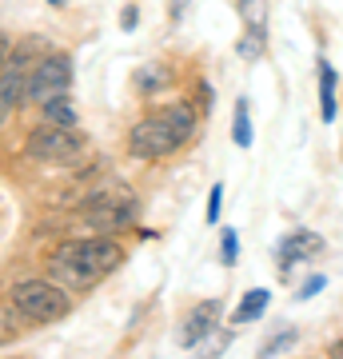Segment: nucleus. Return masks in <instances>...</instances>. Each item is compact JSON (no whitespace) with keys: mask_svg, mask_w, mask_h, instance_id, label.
I'll return each instance as SVG.
<instances>
[{"mask_svg":"<svg viewBox=\"0 0 343 359\" xmlns=\"http://www.w3.org/2000/svg\"><path fill=\"white\" fill-rule=\"evenodd\" d=\"M28 68V48H16L8 52V60L0 68V128L8 124V116L25 104V72Z\"/></svg>","mask_w":343,"mask_h":359,"instance_id":"7","label":"nucleus"},{"mask_svg":"<svg viewBox=\"0 0 343 359\" xmlns=\"http://www.w3.org/2000/svg\"><path fill=\"white\" fill-rule=\"evenodd\" d=\"M68 88H72V60H68L64 52H52V56L36 60L32 72L25 76V100H32V104L64 96Z\"/></svg>","mask_w":343,"mask_h":359,"instance_id":"5","label":"nucleus"},{"mask_svg":"<svg viewBox=\"0 0 343 359\" xmlns=\"http://www.w3.org/2000/svg\"><path fill=\"white\" fill-rule=\"evenodd\" d=\"M319 116L323 124L335 120V68L328 60H319Z\"/></svg>","mask_w":343,"mask_h":359,"instance_id":"11","label":"nucleus"},{"mask_svg":"<svg viewBox=\"0 0 343 359\" xmlns=\"http://www.w3.org/2000/svg\"><path fill=\"white\" fill-rule=\"evenodd\" d=\"M160 116H164L168 124H172V132H176L184 144L196 136V108H191V104L176 100V104H168V108H160Z\"/></svg>","mask_w":343,"mask_h":359,"instance_id":"10","label":"nucleus"},{"mask_svg":"<svg viewBox=\"0 0 343 359\" xmlns=\"http://www.w3.org/2000/svg\"><path fill=\"white\" fill-rule=\"evenodd\" d=\"M20 323H25V316L8 304V308H0V344H13L16 335H20Z\"/></svg>","mask_w":343,"mask_h":359,"instance_id":"17","label":"nucleus"},{"mask_svg":"<svg viewBox=\"0 0 343 359\" xmlns=\"http://www.w3.org/2000/svg\"><path fill=\"white\" fill-rule=\"evenodd\" d=\"M216 323H220V299H203V304H196V308L188 311L184 327H180V344L184 347L203 344L208 335L216 332Z\"/></svg>","mask_w":343,"mask_h":359,"instance_id":"8","label":"nucleus"},{"mask_svg":"<svg viewBox=\"0 0 343 359\" xmlns=\"http://www.w3.org/2000/svg\"><path fill=\"white\" fill-rule=\"evenodd\" d=\"M124 264V248L112 236H84V240H64L48 256V280H56L68 292H88L104 276H112Z\"/></svg>","mask_w":343,"mask_h":359,"instance_id":"1","label":"nucleus"},{"mask_svg":"<svg viewBox=\"0 0 343 359\" xmlns=\"http://www.w3.org/2000/svg\"><path fill=\"white\" fill-rule=\"evenodd\" d=\"M231 140H236V148H252V116H248V100L240 96V104H236V120H231Z\"/></svg>","mask_w":343,"mask_h":359,"instance_id":"16","label":"nucleus"},{"mask_svg":"<svg viewBox=\"0 0 343 359\" xmlns=\"http://www.w3.org/2000/svg\"><path fill=\"white\" fill-rule=\"evenodd\" d=\"M40 108H44V120H48V124L76 128V108H72V100H68V92H64V96H52V100H44Z\"/></svg>","mask_w":343,"mask_h":359,"instance_id":"13","label":"nucleus"},{"mask_svg":"<svg viewBox=\"0 0 343 359\" xmlns=\"http://www.w3.org/2000/svg\"><path fill=\"white\" fill-rule=\"evenodd\" d=\"M8 304L32 323H60L72 311V295L56 280H20V283H13Z\"/></svg>","mask_w":343,"mask_h":359,"instance_id":"2","label":"nucleus"},{"mask_svg":"<svg viewBox=\"0 0 343 359\" xmlns=\"http://www.w3.org/2000/svg\"><path fill=\"white\" fill-rule=\"evenodd\" d=\"M267 48V28H243L240 44H236V52H240L243 60H260Z\"/></svg>","mask_w":343,"mask_h":359,"instance_id":"15","label":"nucleus"},{"mask_svg":"<svg viewBox=\"0 0 343 359\" xmlns=\"http://www.w3.org/2000/svg\"><path fill=\"white\" fill-rule=\"evenodd\" d=\"M168 84H172V72H168L164 65H144L140 72H136V88L148 92V96L160 92V88H168Z\"/></svg>","mask_w":343,"mask_h":359,"instance_id":"14","label":"nucleus"},{"mask_svg":"<svg viewBox=\"0 0 343 359\" xmlns=\"http://www.w3.org/2000/svg\"><path fill=\"white\" fill-rule=\"evenodd\" d=\"M8 52H13V40L0 32V68H4V60H8Z\"/></svg>","mask_w":343,"mask_h":359,"instance_id":"25","label":"nucleus"},{"mask_svg":"<svg viewBox=\"0 0 343 359\" xmlns=\"http://www.w3.org/2000/svg\"><path fill=\"white\" fill-rule=\"evenodd\" d=\"M180 136L172 132V124H168L164 116H144L140 124H132V132H128V152L136 156V160H164V156H172L180 148Z\"/></svg>","mask_w":343,"mask_h":359,"instance_id":"6","label":"nucleus"},{"mask_svg":"<svg viewBox=\"0 0 343 359\" xmlns=\"http://www.w3.org/2000/svg\"><path fill=\"white\" fill-rule=\"evenodd\" d=\"M331 355H343V344H335V347H331Z\"/></svg>","mask_w":343,"mask_h":359,"instance_id":"28","label":"nucleus"},{"mask_svg":"<svg viewBox=\"0 0 343 359\" xmlns=\"http://www.w3.org/2000/svg\"><path fill=\"white\" fill-rule=\"evenodd\" d=\"M44 4H52V8H64V4H72V0H44Z\"/></svg>","mask_w":343,"mask_h":359,"instance_id":"27","label":"nucleus"},{"mask_svg":"<svg viewBox=\"0 0 343 359\" xmlns=\"http://www.w3.org/2000/svg\"><path fill=\"white\" fill-rule=\"evenodd\" d=\"M136 20H140V13H136V8H124V28H128V32L136 28Z\"/></svg>","mask_w":343,"mask_h":359,"instance_id":"26","label":"nucleus"},{"mask_svg":"<svg viewBox=\"0 0 343 359\" xmlns=\"http://www.w3.org/2000/svg\"><path fill=\"white\" fill-rule=\"evenodd\" d=\"M80 216L88 228H96L100 236H112V231L128 228V224H136L140 216V204H136V196L128 192L124 184H112V188H100V192H92L80 208Z\"/></svg>","mask_w":343,"mask_h":359,"instance_id":"3","label":"nucleus"},{"mask_svg":"<svg viewBox=\"0 0 343 359\" xmlns=\"http://www.w3.org/2000/svg\"><path fill=\"white\" fill-rule=\"evenodd\" d=\"M316 252H323V240H319L316 231H292V236H283L280 240V252H276V256H280V268L288 271L295 264V259H307V256H316Z\"/></svg>","mask_w":343,"mask_h":359,"instance_id":"9","label":"nucleus"},{"mask_svg":"<svg viewBox=\"0 0 343 359\" xmlns=\"http://www.w3.org/2000/svg\"><path fill=\"white\" fill-rule=\"evenodd\" d=\"M267 299H271V292H267V287H252V292L240 299V308H236L231 323H252V320H260V316L267 311Z\"/></svg>","mask_w":343,"mask_h":359,"instance_id":"12","label":"nucleus"},{"mask_svg":"<svg viewBox=\"0 0 343 359\" xmlns=\"http://www.w3.org/2000/svg\"><path fill=\"white\" fill-rule=\"evenodd\" d=\"M292 344H295V332H292V327H288V332H283V335H276V339H267V344L260 347V355H280V351H288V347H292Z\"/></svg>","mask_w":343,"mask_h":359,"instance_id":"20","label":"nucleus"},{"mask_svg":"<svg viewBox=\"0 0 343 359\" xmlns=\"http://www.w3.org/2000/svg\"><path fill=\"white\" fill-rule=\"evenodd\" d=\"M323 287H328V276H311V280H307L304 287L295 292V299H311V295H319Z\"/></svg>","mask_w":343,"mask_h":359,"instance_id":"22","label":"nucleus"},{"mask_svg":"<svg viewBox=\"0 0 343 359\" xmlns=\"http://www.w3.org/2000/svg\"><path fill=\"white\" fill-rule=\"evenodd\" d=\"M236 252H240L236 228H224V240H220V256H224V264H236Z\"/></svg>","mask_w":343,"mask_h":359,"instance_id":"21","label":"nucleus"},{"mask_svg":"<svg viewBox=\"0 0 343 359\" xmlns=\"http://www.w3.org/2000/svg\"><path fill=\"white\" fill-rule=\"evenodd\" d=\"M220 208H224V184H212V196H208L203 219H208V224H220Z\"/></svg>","mask_w":343,"mask_h":359,"instance_id":"19","label":"nucleus"},{"mask_svg":"<svg viewBox=\"0 0 343 359\" xmlns=\"http://www.w3.org/2000/svg\"><path fill=\"white\" fill-rule=\"evenodd\" d=\"M212 104H216L212 88H208V84H200V108H203V112H212Z\"/></svg>","mask_w":343,"mask_h":359,"instance_id":"23","label":"nucleus"},{"mask_svg":"<svg viewBox=\"0 0 343 359\" xmlns=\"http://www.w3.org/2000/svg\"><path fill=\"white\" fill-rule=\"evenodd\" d=\"M240 16L248 28H267V0H240Z\"/></svg>","mask_w":343,"mask_h":359,"instance_id":"18","label":"nucleus"},{"mask_svg":"<svg viewBox=\"0 0 343 359\" xmlns=\"http://www.w3.org/2000/svg\"><path fill=\"white\" fill-rule=\"evenodd\" d=\"M184 13H188V0H172L168 16H172V20H184Z\"/></svg>","mask_w":343,"mask_h":359,"instance_id":"24","label":"nucleus"},{"mask_svg":"<svg viewBox=\"0 0 343 359\" xmlns=\"http://www.w3.org/2000/svg\"><path fill=\"white\" fill-rule=\"evenodd\" d=\"M84 148H88L84 132L64 128V124H48V120L40 128H32V136L25 144V152L32 160H40V164H72V160L84 156Z\"/></svg>","mask_w":343,"mask_h":359,"instance_id":"4","label":"nucleus"}]
</instances>
